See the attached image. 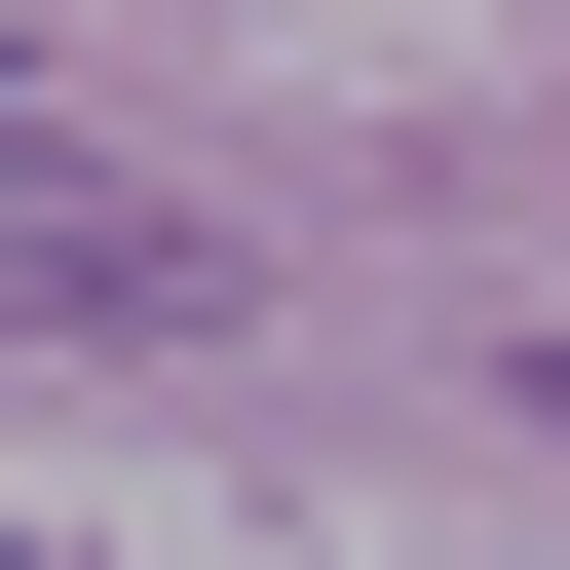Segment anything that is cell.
I'll return each mask as SVG.
<instances>
[{
	"instance_id": "obj_1",
	"label": "cell",
	"mask_w": 570,
	"mask_h": 570,
	"mask_svg": "<svg viewBox=\"0 0 570 570\" xmlns=\"http://www.w3.org/2000/svg\"><path fill=\"white\" fill-rule=\"evenodd\" d=\"M0 305H39V343H190V305H228V266H190L153 190H0Z\"/></svg>"
}]
</instances>
